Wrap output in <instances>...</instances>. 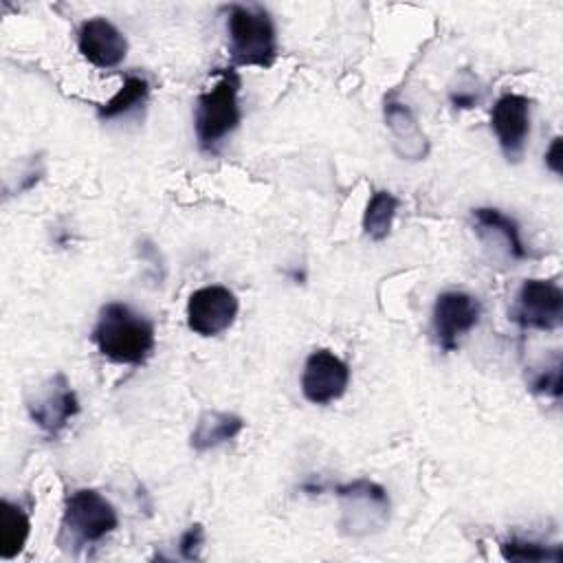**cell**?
<instances>
[{
	"label": "cell",
	"mask_w": 563,
	"mask_h": 563,
	"mask_svg": "<svg viewBox=\"0 0 563 563\" xmlns=\"http://www.w3.org/2000/svg\"><path fill=\"white\" fill-rule=\"evenodd\" d=\"M350 385L347 363L328 347L308 354L301 372V394L312 405H330L339 400Z\"/></svg>",
	"instance_id": "10"
},
{
	"label": "cell",
	"mask_w": 563,
	"mask_h": 563,
	"mask_svg": "<svg viewBox=\"0 0 563 563\" xmlns=\"http://www.w3.org/2000/svg\"><path fill=\"white\" fill-rule=\"evenodd\" d=\"M512 321L521 330L552 332L563 323V290L550 279H526L517 292Z\"/></svg>",
	"instance_id": "7"
},
{
	"label": "cell",
	"mask_w": 563,
	"mask_h": 563,
	"mask_svg": "<svg viewBox=\"0 0 563 563\" xmlns=\"http://www.w3.org/2000/svg\"><path fill=\"white\" fill-rule=\"evenodd\" d=\"M490 128L504 156L517 161L530 134V99L517 92H504L490 110Z\"/></svg>",
	"instance_id": "11"
},
{
	"label": "cell",
	"mask_w": 563,
	"mask_h": 563,
	"mask_svg": "<svg viewBox=\"0 0 563 563\" xmlns=\"http://www.w3.org/2000/svg\"><path fill=\"white\" fill-rule=\"evenodd\" d=\"M119 526L117 508L95 488H77L66 497L59 545L77 552L86 545L103 541Z\"/></svg>",
	"instance_id": "4"
},
{
	"label": "cell",
	"mask_w": 563,
	"mask_h": 563,
	"mask_svg": "<svg viewBox=\"0 0 563 563\" xmlns=\"http://www.w3.org/2000/svg\"><path fill=\"white\" fill-rule=\"evenodd\" d=\"M77 48L81 57L101 68H117L128 55V40L108 18H88L77 29Z\"/></svg>",
	"instance_id": "12"
},
{
	"label": "cell",
	"mask_w": 563,
	"mask_h": 563,
	"mask_svg": "<svg viewBox=\"0 0 563 563\" xmlns=\"http://www.w3.org/2000/svg\"><path fill=\"white\" fill-rule=\"evenodd\" d=\"M561 145H563V139L556 134L550 143V147L545 150V167L556 176H561V172H563V150H561Z\"/></svg>",
	"instance_id": "22"
},
{
	"label": "cell",
	"mask_w": 563,
	"mask_h": 563,
	"mask_svg": "<svg viewBox=\"0 0 563 563\" xmlns=\"http://www.w3.org/2000/svg\"><path fill=\"white\" fill-rule=\"evenodd\" d=\"M244 429V418L231 411H218L209 409L202 411L196 420V427L189 435V446L196 453H205L211 449H218L231 440H235Z\"/></svg>",
	"instance_id": "14"
},
{
	"label": "cell",
	"mask_w": 563,
	"mask_h": 563,
	"mask_svg": "<svg viewBox=\"0 0 563 563\" xmlns=\"http://www.w3.org/2000/svg\"><path fill=\"white\" fill-rule=\"evenodd\" d=\"M334 495L339 499V528L343 534L358 539L374 534L387 526L391 501L380 484L367 477H358L339 484L334 488Z\"/></svg>",
	"instance_id": "5"
},
{
	"label": "cell",
	"mask_w": 563,
	"mask_h": 563,
	"mask_svg": "<svg viewBox=\"0 0 563 563\" xmlns=\"http://www.w3.org/2000/svg\"><path fill=\"white\" fill-rule=\"evenodd\" d=\"M24 402L31 420L48 438H57L81 411L79 398L62 372L48 376L40 387H35L33 394L26 396Z\"/></svg>",
	"instance_id": "6"
},
{
	"label": "cell",
	"mask_w": 563,
	"mask_h": 563,
	"mask_svg": "<svg viewBox=\"0 0 563 563\" xmlns=\"http://www.w3.org/2000/svg\"><path fill=\"white\" fill-rule=\"evenodd\" d=\"M240 75L233 68H220L216 81L207 86L194 108V130L198 147L216 154L220 143L240 125Z\"/></svg>",
	"instance_id": "2"
},
{
	"label": "cell",
	"mask_w": 563,
	"mask_h": 563,
	"mask_svg": "<svg viewBox=\"0 0 563 563\" xmlns=\"http://www.w3.org/2000/svg\"><path fill=\"white\" fill-rule=\"evenodd\" d=\"M233 66L271 68L277 59V31L271 13L257 4H231L227 11Z\"/></svg>",
	"instance_id": "3"
},
{
	"label": "cell",
	"mask_w": 563,
	"mask_h": 563,
	"mask_svg": "<svg viewBox=\"0 0 563 563\" xmlns=\"http://www.w3.org/2000/svg\"><path fill=\"white\" fill-rule=\"evenodd\" d=\"M31 534V519L29 512L9 499L0 501V559L11 561L15 559Z\"/></svg>",
	"instance_id": "15"
},
{
	"label": "cell",
	"mask_w": 563,
	"mask_h": 563,
	"mask_svg": "<svg viewBox=\"0 0 563 563\" xmlns=\"http://www.w3.org/2000/svg\"><path fill=\"white\" fill-rule=\"evenodd\" d=\"M205 543V528L200 523H191L178 539V552L185 561L200 559V550Z\"/></svg>",
	"instance_id": "21"
},
{
	"label": "cell",
	"mask_w": 563,
	"mask_h": 563,
	"mask_svg": "<svg viewBox=\"0 0 563 563\" xmlns=\"http://www.w3.org/2000/svg\"><path fill=\"white\" fill-rule=\"evenodd\" d=\"M499 552L506 561H523V563H537V561H554L559 563L563 559L561 545H543L537 541H526L519 537H510L499 543Z\"/></svg>",
	"instance_id": "19"
},
{
	"label": "cell",
	"mask_w": 563,
	"mask_h": 563,
	"mask_svg": "<svg viewBox=\"0 0 563 563\" xmlns=\"http://www.w3.org/2000/svg\"><path fill=\"white\" fill-rule=\"evenodd\" d=\"M482 317V303L477 297L462 290H444L435 297L431 310V328L438 345L444 352H453L460 339L471 332Z\"/></svg>",
	"instance_id": "8"
},
{
	"label": "cell",
	"mask_w": 563,
	"mask_h": 563,
	"mask_svg": "<svg viewBox=\"0 0 563 563\" xmlns=\"http://www.w3.org/2000/svg\"><path fill=\"white\" fill-rule=\"evenodd\" d=\"M473 220L475 224L482 229V231H490V233H499L506 242V249L508 253L515 257V260H528L532 257V253L528 251V246L523 244L521 240V231H519V224L506 216L504 211L495 209V207H477L473 209Z\"/></svg>",
	"instance_id": "16"
},
{
	"label": "cell",
	"mask_w": 563,
	"mask_h": 563,
	"mask_svg": "<svg viewBox=\"0 0 563 563\" xmlns=\"http://www.w3.org/2000/svg\"><path fill=\"white\" fill-rule=\"evenodd\" d=\"M398 207H400V200L391 191L376 189L369 196L363 211V233L374 242H383L391 231Z\"/></svg>",
	"instance_id": "17"
},
{
	"label": "cell",
	"mask_w": 563,
	"mask_h": 563,
	"mask_svg": "<svg viewBox=\"0 0 563 563\" xmlns=\"http://www.w3.org/2000/svg\"><path fill=\"white\" fill-rule=\"evenodd\" d=\"M530 389L534 394H543V396H550L554 400L561 398V358L559 356H554V363L548 365L545 369H541L532 378Z\"/></svg>",
	"instance_id": "20"
},
{
	"label": "cell",
	"mask_w": 563,
	"mask_h": 563,
	"mask_svg": "<svg viewBox=\"0 0 563 563\" xmlns=\"http://www.w3.org/2000/svg\"><path fill=\"white\" fill-rule=\"evenodd\" d=\"M147 97H150V81L141 75H128L119 86V90L97 108V117L103 121L119 119L141 108L147 101Z\"/></svg>",
	"instance_id": "18"
},
{
	"label": "cell",
	"mask_w": 563,
	"mask_h": 563,
	"mask_svg": "<svg viewBox=\"0 0 563 563\" xmlns=\"http://www.w3.org/2000/svg\"><path fill=\"white\" fill-rule=\"evenodd\" d=\"M238 310L240 301L233 290L220 284H209L189 295L187 325L198 336H218L233 325Z\"/></svg>",
	"instance_id": "9"
},
{
	"label": "cell",
	"mask_w": 563,
	"mask_h": 563,
	"mask_svg": "<svg viewBox=\"0 0 563 563\" xmlns=\"http://www.w3.org/2000/svg\"><path fill=\"white\" fill-rule=\"evenodd\" d=\"M451 103L455 108H473L477 103V95L475 92H451Z\"/></svg>",
	"instance_id": "23"
},
{
	"label": "cell",
	"mask_w": 563,
	"mask_h": 563,
	"mask_svg": "<svg viewBox=\"0 0 563 563\" xmlns=\"http://www.w3.org/2000/svg\"><path fill=\"white\" fill-rule=\"evenodd\" d=\"M385 125L391 132L394 150L407 161H420L429 154V141L418 125V119L407 103L387 99L385 101Z\"/></svg>",
	"instance_id": "13"
},
{
	"label": "cell",
	"mask_w": 563,
	"mask_h": 563,
	"mask_svg": "<svg viewBox=\"0 0 563 563\" xmlns=\"http://www.w3.org/2000/svg\"><path fill=\"white\" fill-rule=\"evenodd\" d=\"M99 354L119 365H143L156 345L154 323L121 301L101 306L90 334Z\"/></svg>",
	"instance_id": "1"
}]
</instances>
